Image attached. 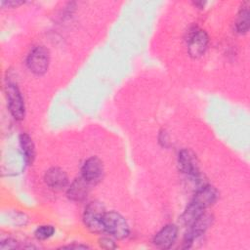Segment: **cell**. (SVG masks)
Here are the masks:
<instances>
[{
  "label": "cell",
  "instance_id": "obj_1",
  "mask_svg": "<svg viewBox=\"0 0 250 250\" xmlns=\"http://www.w3.org/2000/svg\"><path fill=\"white\" fill-rule=\"evenodd\" d=\"M103 225L104 231L118 239L127 237L130 231L126 220L115 211H109L104 214Z\"/></svg>",
  "mask_w": 250,
  "mask_h": 250
},
{
  "label": "cell",
  "instance_id": "obj_2",
  "mask_svg": "<svg viewBox=\"0 0 250 250\" xmlns=\"http://www.w3.org/2000/svg\"><path fill=\"white\" fill-rule=\"evenodd\" d=\"M105 213L104 205L99 201L90 202L83 213V222L88 229L92 232L104 231L103 225V217Z\"/></svg>",
  "mask_w": 250,
  "mask_h": 250
},
{
  "label": "cell",
  "instance_id": "obj_3",
  "mask_svg": "<svg viewBox=\"0 0 250 250\" xmlns=\"http://www.w3.org/2000/svg\"><path fill=\"white\" fill-rule=\"evenodd\" d=\"M50 55L44 46L33 47L26 58L27 68L36 75L44 74L48 69Z\"/></svg>",
  "mask_w": 250,
  "mask_h": 250
},
{
  "label": "cell",
  "instance_id": "obj_4",
  "mask_svg": "<svg viewBox=\"0 0 250 250\" xmlns=\"http://www.w3.org/2000/svg\"><path fill=\"white\" fill-rule=\"evenodd\" d=\"M6 97L8 107L13 117L17 120H22L25 115L24 102L20 89L15 83L9 82L6 85Z\"/></svg>",
  "mask_w": 250,
  "mask_h": 250
},
{
  "label": "cell",
  "instance_id": "obj_5",
  "mask_svg": "<svg viewBox=\"0 0 250 250\" xmlns=\"http://www.w3.org/2000/svg\"><path fill=\"white\" fill-rule=\"evenodd\" d=\"M208 43L209 37L204 30L200 28L193 29L188 37V52L189 56L192 58L201 57L205 53Z\"/></svg>",
  "mask_w": 250,
  "mask_h": 250
},
{
  "label": "cell",
  "instance_id": "obj_6",
  "mask_svg": "<svg viewBox=\"0 0 250 250\" xmlns=\"http://www.w3.org/2000/svg\"><path fill=\"white\" fill-rule=\"evenodd\" d=\"M81 176L90 184L99 183L104 176V165L97 156H91L86 159L81 167Z\"/></svg>",
  "mask_w": 250,
  "mask_h": 250
},
{
  "label": "cell",
  "instance_id": "obj_7",
  "mask_svg": "<svg viewBox=\"0 0 250 250\" xmlns=\"http://www.w3.org/2000/svg\"><path fill=\"white\" fill-rule=\"evenodd\" d=\"M212 216L204 213L193 224H191L185 235L184 247L189 248L192 242L196 240L199 236H201L206 231V229L212 225Z\"/></svg>",
  "mask_w": 250,
  "mask_h": 250
},
{
  "label": "cell",
  "instance_id": "obj_8",
  "mask_svg": "<svg viewBox=\"0 0 250 250\" xmlns=\"http://www.w3.org/2000/svg\"><path fill=\"white\" fill-rule=\"evenodd\" d=\"M178 163L181 171L187 176L198 180L200 172L195 155L189 149H182L178 155Z\"/></svg>",
  "mask_w": 250,
  "mask_h": 250
},
{
  "label": "cell",
  "instance_id": "obj_9",
  "mask_svg": "<svg viewBox=\"0 0 250 250\" xmlns=\"http://www.w3.org/2000/svg\"><path fill=\"white\" fill-rule=\"evenodd\" d=\"M178 237V228L174 224H168L164 226L154 235L152 242L153 244L161 249L170 248Z\"/></svg>",
  "mask_w": 250,
  "mask_h": 250
},
{
  "label": "cell",
  "instance_id": "obj_10",
  "mask_svg": "<svg viewBox=\"0 0 250 250\" xmlns=\"http://www.w3.org/2000/svg\"><path fill=\"white\" fill-rule=\"evenodd\" d=\"M44 181L46 185L54 190H62L68 186V177L66 173L59 167L48 169L44 175Z\"/></svg>",
  "mask_w": 250,
  "mask_h": 250
},
{
  "label": "cell",
  "instance_id": "obj_11",
  "mask_svg": "<svg viewBox=\"0 0 250 250\" xmlns=\"http://www.w3.org/2000/svg\"><path fill=\"white\" fill-rule=\"evenodd\" d=\"M90 186L91 185L82 176L74 179L71 182V184L67 187V197L73 201L84 200L89 193Z\"/></svg>",
  "mask_w": 250,
  "mask_h": 250
},
{
  "label": "cell",
  "instance_id": "obj_12",
  "mask_svg": "<svg viewBox=\"0 0 250 250\" xmlns=\"http://www.w3.org/2000/svg\"><path fill=\"white\" fill-rule=\"evenodd\" d=\"M218 195V191L214 187L210 185H203L196 190L191 201L206 209L208 206L216 202Z\"/></svg>",
  "mask_w": 250,
  "mask_h": 250
},
{
  "label": "cell",
  "instance_id": "obj_13",
  "mask_svg": "<svg viewBox=\"0 0 250 250\" xmlns=\"http://www.w3.org/2000/svg\"><path fill=\"white\" fill-rule=\"evenodd\" d=\"M20 147L21 150L22 157L26 164H31L35 157V146L30 136L26 133H22L19 138Z\"/></svg>",
  "mask_w": 250,
  "mask_h": 250
},
{
  "label": "cell",
  "instance_id": "obj_14",
  "mask_svg": "<svg viewBox=\"0 0 250 250\" xmlns=\"http://www.w3.org/2000/svg\"><path fill=\"white\" fill-rule=\"evenodd\" d=\"M204 208L200 205L194 203L193 201H190L189 204L187 206L185 211L180 217L181 223L184 226L189 227L191 224H193L202 214H204Z\"/></svg>",
  "mask_w": 250,
  "mask_h": 250
},
{
  "label": "cell",
  "instance_id": "obj_15",
  "mask_svg": "<svg viewBox=\"0 0 250 250\" xmlns=\"http://www.w3.org/2000/svg\"><path fill=\"white\" fill-rule=\"evenodd\" d=\"M235 29L238 33L244 34L249 29V3L244 2L237 14Z\"/></svg>",
  "mask_w": 250,
  "mask_h": 250
},
{
  "label": "cell",
  "instance_id": "obj_16",
  "mask_svg": "<svg viewBox=\"0 0 250 250\" xmlns=\"http://www.w3.org/2000/svg\"><path fill=\"white\" fill-rule=\"evenodd\" d=\"M55 233V228L51 225H42L39 226L35 231H34V236L38 240H45L50 237H52Z\"/></svg>",
  "mask_w": 250,
  "mask_h": 250
},
{
  "label": "cell",
  "instance_id": "obj_17",
  "mask_svg": "<svg viewBox=\"0 0 250 250\" xmlns=\"http://www.w3.org/2000/svg\"><path fill=\"white\" fill-rule=\"evenodd\" d=\"M99 243H100L101 247L106 248V249H111V248H115V247H116L114 241H113L111 238L107 237V236L102 237V238L100 239V242H99Z\"/></svg>",
  "mask_w": 250,
  "mask_h": 250
},
{
  "label": "cell",
  "instance_id": "obj_18",
  "mask_svg": "<svg viewBox=\"0 0 250 250\" xmlns=\"http://www.w3.org/2000/svg\"><path fill=\"white\" fill-rule=\"evenodd\" d=\"M17 244H18V243H17V241H16L15 239L7 238V239H5V240L2 241L0 248H1V249H14V248L18 247Z\"/></svg>",
  "mask_w": 250,
  "mask_h": 250
},
{
  "label": "cell",
  "instance_id": "obj_19",
  "mask_svg": "<svg viewBox=\"0 0 250 250\" xmlns=\"http://www.w3.org/2000/svg\"><path fill=\"white\" fill-rule=\"evenodd\" d=\"M6 4L8 7H11V6H20L21 4H23V2L21 1H8V2H2V5Z\"/></svg>",
  "mask_w": 250,
  "mask_h": 250
}]
</instances>
